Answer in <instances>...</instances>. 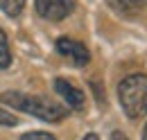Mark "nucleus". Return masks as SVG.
<instances>
[{
	"label": "nucleus",
	"mask_w": 147,
	"mask_h": 140,
	"mask_svg": "<svg viewBox=\"0 0 147 140\" xmlns=\"http://www.w3.org/2000/svg\"><path fill=\"white\" fill-rule=\"evenodd\" d=\"M0 100L5 104H9V106H14V108H18V111H23V113H27V115H34L38 120H43V122H59V120H63L68 115V108L66 106L55 104V102H50L45 97H38V95H27V93L11 90V93H2Z\"/></svg>",
	"instance_id": "nucleus-1"
},
{
	"label": "nucleus",
	"mask_w": 147,
	"mask_h": 140,
	"mask_svg": "<svg viewBox=\"0 0 147 140\" xmlns=\"http://www.w3.org/2000/svg\"><path fill=\"white\" fill-rule=\"evenodd\" d=\"M120 106L129 118L147 115V75H129L118 86Z\"/></svg>",
	"instance_id": "nucleus-2"
},
{
	"label": "nucleus",
	"mask_w": 147,
	"mask_h": 140,
	"mask_svg": "<svg viewBox=\"0 0 147 140\" xmlns=\"http://www.w3.org/2000/svg\"><path fill=\"white\" fill-rule=\"evenodd\" d=\"M36 14L45 20H63L75 9V0H34Z\"/></svg>",
	"instance_id": "nucleus-3"
},
{
	"label": "nucleus",
	"mask_w": 147,
	"mask_h": 140,
	"mask_svg": "<svg viewBox=\"0 0 147 140\" xmlns=\"http://www.w3.org/2000/svg\"><path fill=\"white\" fill-rule=\"evenodd\" d=\"M57 52L68 57L75 66H86L91 61V54L86 50V45L79 43V41H75V38H68V36H63V38L57 41Z\"/></svg>",
	"instance_id": "nucleus-4"
},
{
	"label": "nucleus",
	"mask_w": 147,
	"mask_h": 140,
	"mask_svg": "<svg viewBox=\"0 0 147 140\" xmlns=\"http://www.w3.org/2000/svg\"><path fill=\"white\" fill-rule=\"evenodd\" d=\"M55 90L61 95V100L68 104V108H73V111H84V106H86V97H84V93L79 90V88L70 84L68 79H55Z\"/></svg>",
	"instance_id": "nucleus-5"
},
{
	"label": "nucleus",
	"mask_w": 147,
	"mask_h": 140,
	"mask_svg": "<svg viewBox=\"0 0 147 140\" xmlns=\"http://www.w3.org/2000/svg\"><path fill=\"white\" fill-rule=\"evenodd\" d=\"M107 2L113 11H118L122 16H131V14L147 7V0H107Z\"/></svg>",
	"instance_id": "nucleus-6"
},
{
	"label": "nucleus",
	"mask_w": 147,
	"mask_h": 140,
	"mask_svg": "<svg viewBox=\"0 0 147 140\" xmlns=\"http://www.w3.org/2000/svg\"><path fill=\"white\" fill-rule=\"evenodd\" d=\"M11 63V50H9V41H7V34L2 32L0 27V70L9 68Z\"/></svg>",
	"instance_id": "nucleus-7"
},
{
	"label": "nucleus",
	"mask_w": 147,
	"mask_h": 140,
	"mask_svg": "<svg viewBox=\"0 0 147 140\" xmlns=\"http://www.w3.org/2000/svg\"><path fill=\"white\" fill-rule=\"evenodd\" d=\"M25 7V0H0V9L9 18H18Z\"/></svg>",
	"instance_id": "nucleus-8"
},
{
	"label": "nucleus",
	"mask_w": 147,
	"mask_h": 140,
	"mask_svg": "<svg viewBox=\"0 0 147 140\" xmlns=\"http://www.w3.org/2000/svg\"><path fill=\"white\" fill-rule=\"evenodd\" d=\"M0 124H2V127H16V124H18V118H16L14 113L0 108Z\"/></svg>",
	"instance_id": "nucleus-9"
},
{
	"label": "nucleus",
	"mask_w": 147,
	"mask_h": 140,
	"mask_svg": "<svg viewBox=\"0 0 147 140\" xmlns=\"http://www.w3.org/2000/svg\"><path fill=\"white\" fill-rule=\"evenodd\" d=\"M20 140H57V138L50 136V133H45V131H30V133H25Z\"/></svg>",
	"instance_id": "nucleus-10"
},
{
	"label": "nucleus",
	"mask_w": 147,
	"mask_h": 140,
	"mask_svg": "<svg viewBox=\"0 0 147 140\" xmlns=\"http://www.w3.org/2000/svg\"><path fill=\"white\" fill-rule=\"evenodd\" d=\"M111 140H129V138L125 133H120V131H113V133H111Z\"/></svg>",
	"instance_id": "nucleus-11"
},
{
	"label": "nucleus",
	"mask_w": 147,
	"mask_h": 140,
	"mask_svg": "<svg viewBox=\"0 0 147 140\" xmlns=\"http://www.w3.org/2000/svg\"><path fill=\"white\" fill-rule=\"evenodd\" d=\"M82 140H100V138H97V133H86Z\"/></svg>",
	"instance_id": "nucleus-12"
},
{
	"label": "nucleus",
	"mask_w": 147,
	"mask_h": 140,
	"mask_svg": "<svg viewBox=\"0 0 147 140\" xmlns=\"http://www.w3.org/2000/svg\"><path fill=\"white\" fill-rule=\"evenodd\" d=\"M143 140H147V124H145V129H143Z\"/></svg>",
	"instance_id": "nucleus-13"
}]
</instances>
